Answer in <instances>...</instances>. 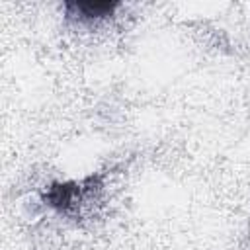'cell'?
I'll return each mask as SVG.
<instances>
[{
	"mask_svg": "<svg viewBox=\"0 0 250 250\" xmlns=\"http://www.w3.org/2000/svg\"><path fill=\"white\" fill-rule=\"evenodd\" d=\"M115 6L113 2H70L66 4V12L70 18L78 20H100L109 16Z\"/></svg>",
	"mask_w": 250,
	"mask_h": 250,
	"instance_id": "cell-1",
	"label": "cell"
}]
</instances>
